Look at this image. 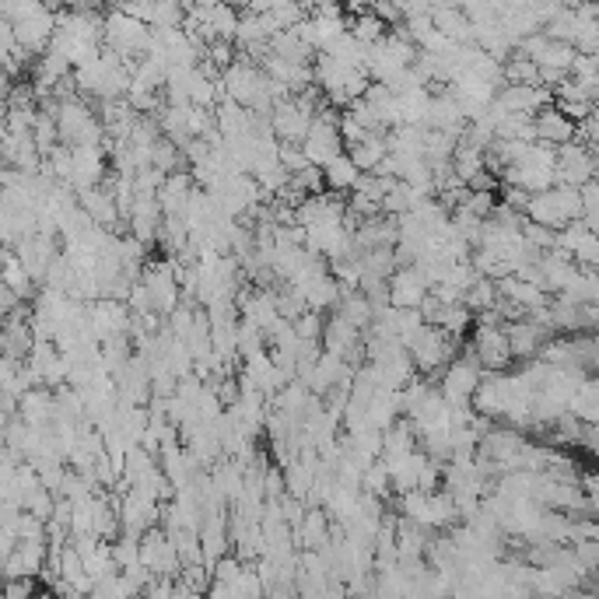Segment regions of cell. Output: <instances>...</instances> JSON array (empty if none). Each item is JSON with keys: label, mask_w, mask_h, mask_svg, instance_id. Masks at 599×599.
Instances as JSON below:
<instances>
[{"label": "cell", "mask_w": 599, "mask_h": 599, "mask_svg": "<svg viewBox=\"0 0 599 599\" xmlns=\"http://www.w3.org/2000/svg\"><path fill=\"white\" fill-rule=\"evenodd\" d=\"M540 29H543V36L561 39V43H571V39H575V32H578V18H575V11H571V8H561L554 18H550V22H543Z\"/></svg>", "instance_id": "cell-41"}, {"label": "cell", "mask_w": 599, "mask_h": 599, "mask_svg": "<svg viewBox=\"0 0 599 599\" xmlns=\"http://www.w3.org/2000/svg\"><path fill=\"white\" fill-rule=\"evenodd\" d=\"M267 46H270V53H277V57L291 60V64H312V57H316V50H312L309 43H302V39H298L291 29L274 32Z\"/></svg>", "instance_id": "cell-28"}, {"label": "cell", "mask_w": 599, "mask_h": 599, "mask_svg": "<svg viewBox=\"0 0 599 599\" xmlns=\"http://www.w3.org/2000/svg\"><path fill=\"white\" fill-rule=\"evenodd\" d=\"M298 291L305 295V305H309V309H316V312H330L333 305H337V298H340V284H337V277L330 274V267L319 270V274Z\"/></svg>", "instance_id": "cell-22"}, {"label": "cell", "mask_w": 599, "mask_h": 599, "mask_svg": "<svg viewBox=\"0 0 599 599\" xmlns=\"http://www.w3.org/2000/svg\"><path fill=\"white\" fill-rule=\"evenodd\" d=\"M494 99L501 102L505 113H536V109L550 106L554 95L543 85H501L498 92H494Z\"/></svg>", "instance_id": "cell-13"}, {"label": "cell", "mask_w": 599, "mask_h": 599, "mask_svg": "<svg viewBox=\"0 0 599 599\" xmlns=\"http://www.w3.org/2000/svg\"><path fill=\"white\" fill-rule=\"evenodd\" d=\"M347 32H351L354 39H361L365 46H372V43H379L382 36L389 32V25L382 22L379 15H372V11H361V15H354L351 18V25H347Z\"/></svg>", "instance_id": "cell-34"}, {"label": "cell", "mask_w": 599, "mask_h": 599, "mask_svg": "<svg viewBox=\"0 0 599 599\" xmlns=\"http://www.w3.org/2000/svg\"><path fill=\"white\" fill-rule=\"evenodd\" d=\"M267 120H270V130H274L277 141H281V144H298L305 137V130H309L312 113H309V109H302L288 95V99L274 102V109H270Z\"/></svg>", "instance_id": "cell-11"}, {"label": "cell", "mask_w": 599, "mask_h": 599, "mask_svg": "<svg viewBox=\"0 0 599 599\" xmlns=\"http://www.w3.org/2000/svg\"><path fill=\"white\" fill-rule=\"evenodd\" d=\"M571 46H575V53H592V57H596L599 53V25L582 22V18H578V32H575V39H571Z\"/></svg>", "instance_id": "cell-45"}, {"label": "cell", "mask_w": 599, "mask_h": 599, "mask_svg": "<svg viewBox=\"0 0 599 599\" xmlns=\"http://www.w3.org/2000/svg\"><path fill=\"white\" fill-rule=\"evenodd\" d=\"M291 326H295L298 340H319L323 337V312H316V309L298 312V316L291 319Z\"/></svg>", "instance_id": "cell-44"}, {"label": "cell", "mask_w": 599, "mask_h": 599, "mask_svg": "<svg viewBox=\"0 0 599 599\" xmlns=\"http://www.w3.org/2000/svg\"><path fill=\"white\" fill-rule=\"evenodd\" d=\"M428 102H431V88H410V92L396 95V106H400V123H417V127H424Z\"/></svg>", "instance_id": "cell-31"}, {"label": "cell", "mask_w": 599, "mask_h": 599, "mask_svg": "<svg viewBox=\"0 0 599 599\" xmlns=\"http://www.w3.org/2000/svg\"><path fill=\"white\" fill-rule=\"evenodd\" d=\"M501 78H505V85H540L536 64L529 57H522V53H512V57L501 64Z\"/></svg>", "instance_id": "cell-36"}, {"label": "cell", "mask_w": 599, "mask_h": 599, "mask_svg": "<svg viewBox=\"0 0 599 599\" xmlns=\"http://www.w3.org/2000/svg\"><path fill=\"white\" fill-rule=\"evenodd\" d=\"M431 326H442L445 333H452L456 340H463L466 333H470V326H473V312L466 309L463 302H445L442 312H438V319Z\"/></svg>", "instance_id": "cell-30"}, {"label": "cell", "mask_w": 599, "mask_h": 599, "mask_svg": "<svg viewBox=\"0 0 599 599\" xmlns=\"http://www.w3.org/2000/svg\"><path fill=\"white\" fill-rule=\"evenodd\" d=\"M0 284H4L18 302H32V295H36V291H32L36 281H32L29 270L22 267V260H18L15 253H8V249H0Z\"/></svg>", "instance_id": "cell-21"}, {"label": "cell", "mask_w": 599, "mask_h": 599, "mask_svg": "<svg viewBox=\"0 0 599 599\" xmlns=\"http://www.w3.org/2000/svg\"><path fill=\"white\" fill-rule=\"evenodd\" d=\"M214 127L221 137H242L253 130V113L235 99H218L214 102Z\"/></svg>", "instance_id": "cell-20"}, {"label": "cell", "mask_w": 599, "mask_h": 599, "mask_svg": "<svg viewBox=\"0 0 599 599\" xmlns=\"http://www.w3.org/2000/svg\"><path fill=\"white\" fill-rule=\"evenodd\" d=\"M452 522H459L456 515V505H452V494L445 491H428V508H424V529H431V533H438V529H449Z\"/></svg>", "instance_id": "cell-25"}, {"label": "cell", "mask_w": 599, "mask_h": 599, "mask_svg": "<svg viewBox=\"0 0 599 599\" xmlns=\"http://www.w3.org/2000/svg\"><path fill=\"white\" fill-rule=\"evenodd\" d=\"M148 36H151V25L141 22V18H130L127 11H120V8H113L106 18H102V46L120 53L123 60L144 57Z\"/></svg>", "instance_id": "cell-2"}, {"label": "cell", "mask_w": 599, "mask_h": 599, "mask_svg": "<svg viewBox=\"0 0 599 599\" xmlns=\"http://www.w3.org/2000/svg\"><path fill=\"white\" fill-rule=\"evenodd\" d=\"M571 60H575V46L547 36L543 50L533 57V64H536V67H547V71H557V74H568V71H571Z\"/></svg>", "instance_id": "cell-29"}, {"label": "cell", "mask_w": 599, "mask_h": 599, "mask_svg": "<svg viewBox=\"0 0 599 599\" xmlns=\"http://www.w3.org/2000/svg\"><path fill=\"white\" fill-rule=\"evenodd\" d=\"M235 25H239V11H235V4L218 0V4H211V8H207V29H211L214 39H232Z\"/></svg>", "instance_id": "cell-32"}, {"label": "cell", "mask_w": 599, "mask_h": 599, "mask_svg": "<svg viewBox=\"0 0 599 599\" xmlns=\"http://www.w3.org/2000/svg\"><path fill=\"white\" fill-rule=\"evenodd\" d=\"M498 137H515V141H536L533 130V113H505L494 127Z\"/></svg>", "instance_id": "cell-37"}, {"label": "cell", "mask_w": 599, "mask_h": 599, "mask_svg": "<svg viewBox=\"0 0 599 599\" xmlns=\"http://www.w3.org/2000/svg\"><path fill=\"white\" fill-rule=\"evenodd\" d=\"M106 148L99 144H71V190H88L106 179Z\"/></svg>", "instance_id": "cell-7"}, {"label": "cell", "mask_w": 599, "mask_h": 599, "mask_svg": "<svg viewBox=\"0 0 599 599\" xmlns=\"http://www.w3.org/2000/svg\"><path fill=\"white\" fill-rule=\"evenodd\" d=\"M358 487L365 494H375V498H386L389 494V473H386V463L382 459H372V463L361 470V480Z\"/></svg>", "instance_id": "cell-40"}, {"label": "cell", "mask_w": 599, "mask_h": 599, "mask_svg": "<svg viewBox=\"0 0 599 599\" xmlns=\"http://www.w3.org/2000/svg\"><path fill=\"white\" fill-rule=\"evenodd\" d=\"M78 204L88 211V218L102 228H116L120 225V207H116V197L106 183L88 186V190H78Z\"/></svg>", "instance_id": "cell-16"}, {"label": "cell", "mask_w": 599, "mask_h": 599, "mask_svg": "<svg viewBox=\"0 0 599 599\" xmlns=\"http://www.w3.org/2000/svg\"><path fill=\"white\" fill-rule=\"evenodd\" d=\"M361 340V330H354L351 323H347L344 316H333V319H323V337H319V344H323V351H333L344 358L347 347L358 344Z\"/></svg>", "instance_id": "cell-23"}, {"label": "cell", "mask_w": 599, "mask_h": 599, "mask_svg": "<svg viewBox=\"0 0 599 599\" xmlns=\"http://www.w3.org/2000/svg\"><path fill=\"white\" fill-rule=\"evenodd\" d=\"M424 295H428V281H424L421 270H417L414 263H407V267H396L393 274H389L386 302L393 305V309H417Z\"/></svg>", "instance_id": "cell-10"}, {"label": "cell", "mask_w": 599, "mask_h": 599, "mask_svg": "<svg viewBox=\"0 0 599 599\" xmlns=\"http://www.w3.org/2000/svg\"><path fill=\"white\" fill-rule=\"evenodd\" d=\"M533 130H536V141H547V144H568L575 141V120L561 113V109L550 102V106L536 109L533 113Z\"/></svg>", "instance_id": "cell-15"}, {"label": "cell", "mask_w": 599, "mask_h": 599, "mask_svg": "<svg viewBox=\"0 0 599 599\" xmlns=\"http://www.w3.org/2000/svg\"><path fill=\"white\" fill-rule=\"evenodd\" d=\"M571 260H575L578 267H596L599 263V235L585 232L582 239H578V246L571 249Z\"/></svg>", "instance_id": "cell-46"}, {"label": "cell", "mask_w": 599, "mask_h": 599, "mask_svg": "<svg viewBox=\"0 0 599 599\" xmlns=\"http://www.w3.org/2000/svg\"><path fill=\"white\" fill-rule=\"evenodd\" d=\"M277 162H281L288 172H298L302 165H309V162H305V155H302V148H298V144H281V151H277Z\"/></svg>", "instance_id": "cell-48"}, {"label": "cell", "mask_w": 599, "mask_h": 599, "mask_svg": "<svg viewBox=\"0 0 599 599\" xmlns=\"http://www.w3.org/2000/svg\"><path fill=\"white\" fill-rule=\"evenodd\" d=\"M389 326H393V333L403 340V347H407L410 340L421 333L424 319H421V312H417V309H393V305H389Z\"/></svg>", "instance_id": "cell-38"}, {"label": "cell", "mask_w": 599, "mask_h": 599, "mask_svg": "<svg viewBox=\"0 0 599 599\" xmlns=\"http://www.w3.org/2000/svg\"><path fill=\"white\" fill-rule=\"evenodd\" d=\"M333 309H337V316H344L347 323H351L354 330H361V333H365L368 323H372V302H368L358 288L340 291V298H337V305H333Z\"/></svg>", "instance_id": "cell-27"}, {"label": "cell", "mask_w": 599, "mask_h": 599, "mask_svg": "<svg viewBox=\"0 0 599 599\" xmlns=\"http://www.w3.org/2000/svg\"><path fill=\"white\" fill-rule=\"evenodd\" d=\"M505 337H508V351H512V361H526L533 354H540L543 340L554 337L547 326L533 323L529 316H519L512 323H505Z\"/></svg>", "instance_id": "cell-12"}, {"label": "cell", "mask_w": 599, "mask_h": 599, "mask_svg": "<svg viewBox=\"0 0 599 599\" xmlns=\"http://www.w3.org/2000/svg\"><path fill=\"white\" fill-rule=\"evenodd\" d=\"M568 414L578 421H599V386L592 375H585L575 386V393L568 396Z\"/></svg>", "instance_id": "cell-24"}, {"label": "cell", "mask_w": 599, "mask_h": 599, "mask_svg": "<svg viewBox=\"0 0 599 599\" xmlns=\"http://www.w3.org/2000/svg\"><path fill=\"white\" fill-rule=\"evenodd\" d=\"M428 15H431V25H435L449 43H473V22L463 15V8H456V4H438Z\"/></svg>", "instance_id": "cell-19"}, {"label": "cell", "mask_w": 599, "mask_h": 599, "mask_svg": "<svg viewBox=\"0 0 599 599\" xmlns=\"http://www.w3.org/2000/svg\"><path fill=\"white\" fill-rule=\"evenodd\" d=\"M193 186H197V183H193L190 169L169 172V176L162 179V186H158V193H155L162 214H183L186 200H190V193H193Z\"/></svg>", "instance_id": "cell-18"}, {"label": "cell", "mask_w": 599, "mask_h": 599, "mask_svg": "<svg viewBox=\"0 0 599 599\" xmlns=\"http://www.w3.org/2000/svg\"><path fill=\"white\" fill-rule=\"evenodd\" d=\"M578 200H582V221L596 232L599 228V183L596 179H585L578 186Z\"/></svg>", "instance_id": "cell-42"}, {"label": "cell", "mask_w": 599, "mask_h": 599, "mask_svg": "<svg viewBox=\"0 0 599 599\" xmlns=\"http://www.w3.org/2000/svg\"><path fill=\"white\" fill-rule=\"evenodd\" d=\"M480 375H484V368H480L473 347H466L463 354H456V358L438 372L435 386L449 407H470V396H473V389H477Z\"/></svg>", "instance_id": "cell-3"}, {"label": "cell", "mask_w": 599, "mask_h": 599, "mask_svg": "<svg viewBox=\"0 0 599 599\" xmlns=\"http://www.w3.org/2000/svg\"><path fill=\"white\" fill-rule=\"evenodd\" d=\"M15 305H22V302H18V298L11 295V291L4 288V284H0V316H8V312L15 309Z\"/></svg>", "instance_id": "cell-49"}, {"label": "cell", "mask_w": 599, "mask_h": 599, "mask_svg": "<svg viewBox=\"0 0 599 599\" xmlns=\"http://www.w3.org/2000/svg\"><path fill=\"white\" fill-rule=\"evenodd\" d=\"M298 148H302L305 162L323 169L330 158H337L340 151H344V141H340L337 123H326V120H319V116H316V120L309 123V130H305V137L298 141Z\"/></svg>", "instance_id": "cell-6"}, {"label": "cell", "mask_w": 599, "mask_h": 599, "mask_svg": "<svg viewBox=\"0 0 599 599\" xmlns=\"http://www.w3.org/2000/svg\"><path fill=\"white\" fill-rule=\"evenodd\" d=\"M11 253L22 260V267L29 270L32 281H43L46 277V267H50L53 260H57V242H53V232H32L25 235V239L15 242V249Z\"/></svg>", "instance_id": "cell-9"}, {"label": "cell", "mask_w": 599, "mask_h": 599, "mask_svg": "<svg viewBox=\"0 0 599 599\" xmlns=\"http://www.w3.org/2000/svg\"><path fill=\"white\" fill-rule=\"evenodd\" d=\"M585 179H596V151L585 148V144H578V141L557 144L554 183L582 186Z\"/></svg>", "instance_id": "cell-5"}, {"label": "cell", "mask_w": 599, "mask_h": 599, "mask_svg": "<svg viewBox=\"0 0 599 599\" xmlns=\"http://www.w3.org/2000/svg\"><path fill=\"white\" fill-rule=\"evenodd\" d=\"M18 417L32 428H46L53 424V389L50 386H29L18 396Z\"/></svg>", "instance_id": "cell-17"}, {"label": "cell", "mask_w": 599, "mask_h": 599, "mask_svg": "<svg viewBox=\"0 0 599 599\" xmlns=\"http://www.w3.org/2000/svg\"><path fill=\"white\" fill-rule=\"evenodd\" d=\"M571 554H575L578 568L582 571H599V536H585V540L568 543Z\"/></svg>", "instance_id": "cell-43"}, {"label": "cell", "mask_w": 599, "mask_h": 599, "mask_svg": "<svg viewBox=\"0 0 599 599\" xmlns=\"http://www.w3.org/2000/svg\"><path fill=\"white\" fill-rule=\"evenodd\" d=\"M358 176H361L358 165H354L344 151L323 165V186H326V190H333V193H351L354 183H358Z\"/></svg>", "instance_id": "cell-26"}, {"label": "cell", "mask_w": 599, "mask_h": 599, "mask_svg": "<svg viewBox=\"0 0 599 599\" xmlns=\"http://www.w3.org/2000/svg\"><path fill=\"white\" fill-rule=\"evenodd\" d=\"M11 29H15L18 50L29 53V57L36 60L39 53H46V46H50L53 29H57V11L36 8L32 15H25V18H18V22H11Z\"/></svg>", "instance_id": "cell-4"}, {"label": "cell", "mask_w": 599, "mask_h": 599, "mask_svg": "<svg viewBox=\"0 0 599 599\" xmlns=\"http://www.w3.org/2000/svg\"><path fill=\"white\" fill-rule=\"evenodd\" d=\"M494 302H498V288H494L491 277H477V281L463 291V305L473 312V316L484 309H494Z\"/></svg>", "instance_id": "cell-35"}, {"label": "cell", "mask_w": 599, "mask_h": 599, "mask_svg": "<svg viewBox=\"0 0 599 599\" xmlns=\"http://www.w3.org/2000/svg\"><path fill=\"white\" fill-rule=\"evenodd\" d=\"M494 204H498V197H494L491 190H470V193H466V200H463V211L484 221L487 214L494 211Z\"/></svg>", "instance_id": "cell-47"}, {"label": "cell", "mask_w": 599, "mask_h": 599, "mask_svg": "<svg viewBox=\"0 0 599 599\" xmlns=\"http://www.w3.org/2000/svg\"><path fill=\"white\" fill-rule=\"evenodd\" d=\"M470 347H473V354H477L484 372H508V365H512L505 326H480L477 323V333H473Z\"/></svg>", "instance_id": "cell-8"}, {"label": "cell", "mask_w": 599, "mask_h": 599, "mask_svg": "<svg viewBox=\"0 0 599 599\" xmlns=\"http://www.w3.org/2000/svg\"><path fill=\"white\" fill-rule=\"evenodd\" d=\"M564 4H568V8H575V4H589V0H564Z\"/></svg>", "instance_id": "cell-50"}, {"label": "cell", "mask_w": 599, "mask_h": 599, "mask_svg": "<svg viewBox=\"0 0 599 599\" xmlns=\"http://www.w3.org/2000/svg\"><path fill=\"white\" fill-rule=\"evenodd\" d=\"M456 344L459 340L452 337V333H445L442 326L424 323L421 333L407 344L410 361H414V372L424 375V379H438V372H442V368L459 354Z\"/></svg>", "instance_id": "cell-1"}, {"label": "cell", "mask_w": 599, "mask_h": 599, "mask_svg": "<svg viewBox=\"0 0 599 599\" xmlns=\"http://www.w3.org/2000/svg\"><path fill=\"white\" fill-rule=\"evenodd\" d=\"M151 165L169 176V172L186 169V158H183V151H179V144H172L165 134H158V141L151 144Z\"/></svg>", "instance_id": "cell-33"}, {"label": "cell", "mask_w": 599, "mask_h": 599, "mask_svg": "<svg viewBox=\"0 0 599 599\" xmlns=\"http://www.w3.org/2000/svg\"><path fill=\"white\" fill-rule=\"evenodd\" d=\"M183 15L186 11L179 0H151V29H179Z\"/></svg>", "instance_id": "cell-39"}, {"label": "cell", "mask_w": 599, "mask_h": 599, "mask_svg": "<svg viewBox=\"0 0 599 599\" xmlns=\"http://www.w3.org/2000/svg\"><path fill=\"white\" fill-rule=\"evenodd\" d=\"M424 127H431V130H445V134H452L459 141L463 137V127H466V120H463V113H459V106H456V99H452L445 88H438V95H431V102H428V116H424Z\"/></svg>", "instance_id": "cell-14"}]
</instances>
